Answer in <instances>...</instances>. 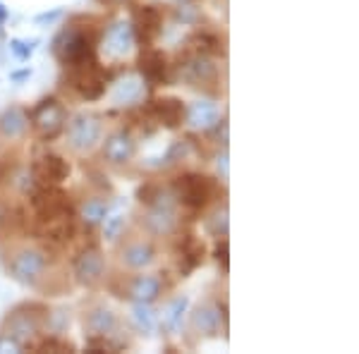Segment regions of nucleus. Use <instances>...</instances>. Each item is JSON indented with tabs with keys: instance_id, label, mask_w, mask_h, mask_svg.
Instances as JSON below:
<instances>
[{
	"instance_id": "19",
	"label": "nucleus",
	"mask_w": 359,
	"mask_h": 354,
	"mask_svg": "<svg viewBox=\"0 0 359 354\" xmlns=\"http://www.w3.org/2000/svg\"><path fill=\"white\" fill-rule=\"evenodd\" d=\"M29 132V113L22 106H10L0 113V137L5 142H20Z\"/></svg>"
},
{
	"instance_id": "30",
	"label": "nucleus",
	"mask_w": 359,
	"mask_h": 354,
	"mask_svg": "<svg viewBox=\"0 0 359 354\" xmlns=\"http://www.w3.org/2000/svg\"><path fill=\"white\" fill-rule=\"evenodd\" d=\"M189 151H192V142H187V139H177V142H172L170 147H168L163 161H161V165L168 168V165H175L180 161H184L189 156Z\"/></svg>"
},
{
	"instance_id": "39",
	"label": "nucleus",
	"mask_w": 359,
	"mask_h": 354,
	"mask_svg": "<svg viewBox=\"0 0 359 354\" xmlns=\"http://www.w3.org/2000/svg\"><path fill=\"white\" fill-rule=\"evenodd\" d=\"M8 17H10L8 8H5V5L0 3V25H5V22H8Z\"/></svg>"
},
{
	"instance_id": "20",
	"label": "nucleus",
	"mask_w": 359,
	"mask_h": 354,
	"mask_svg": "<svg viewBox=\"0 0 359 354\" xmlns=\"http://www.w3.org/2000/svg\"><path fill=\"white\" fill-rule=\"evenodd\" d=\"M163 292V280L158 275H135L127 282V297L139 304H154Z\"/></svg>"
},
{
	"instance_id": "14",
	"label": "nucleus",
	"mask_w": 359,
	"mask_h": 354,
	"mask_svg": "<svg viewBox=\"0 0 359 354\" xmlns=\"http://www.w3.org/2000/svg\"><path fill=\"white\" fill-rule=\"evenodd\" d=\"M144 115H149V118H151L158 127H165V130H177V127L184 125V118H187V106H184L180 98H172V96L151 98V101L144 106Z\"/></svg>"
},
{
	"instance_id": "15",
	"label": "nucleus",
	"mask_w": 359,
	"mask_h": 354,
	"mask_svg": "<svg viewBox=\"0 0 359 354\" xmlns=\"http://www.w3.org/2000/svg\"><path fill=\"white\" fill-rule=\"evenodd\" d=\"M74 275H77V280L84 287H96L106 278V259H103V252L96 245L86 247L77 254V259H74Z\"/></svg>"
},
{
	"instance_id": "16",
	"label": "nucleus",
	"mask_w": 359,
	"mask_h": 354,
	"mask_svg": "<svg viewBox=\"0 0 359 354\" xmlns=\"http://www.w3.org/2000/svg\"><path fill=\"white\" fill-rule=\"evenodd\" d=\"M175 259L180 278H189V273H194L206 261V245L192 232L180 235V240L175 242Z\"/></svg>"
},
{
	"instance_id": "17",
	"label": "nucleus",
	"mask_w": 359,
	"mask_h": 354,
	"mask_svg": "<svg viewBox=\"0 0 359 354\" xmlns=\"http://www.w3.org/2000/svg\"><path fill=\"white\" fill-rule=\"evenodd\" d=\"M137 156V142L130 130H115L103 142V158L111 165H130Z\"/></svg>"
},
{
	"instance_id": "34",
	"label": "nucleus",
	"mask_w": 359,
	"mask_h": 354,
	"mask_svg": "<svg viewBox=\"0 0 359 354\" xmlns=\"http://www.w3.org/2000/svg\"><path fill=\"white\" fill-rule=\"evenodd\" d=\"M106 228H103V235H106V240H115V237L120 235V230L125 228V216H106Z\"/></svg>"
},
{
	"instance_id": "29",
	"label": "nucleus",
	"mask_w": 359,
	"mask_h": 354,
	"mask_svg": "<svg viewBox=\"0 0 359 354\" xmlns=\"http://www.w3.org/2000/svg\"><path fill=\"white\" fill-rule=\"evenodd\" d=\"M196 41V53H206V55H221L223 53V41L218 34H208V32H199L194 34Z\"/></svg>"
},
{
	"instance_id": "2",
	"label": "nucleus",
	"mask_w": 359,
	"mask_h": 354,
	"mask_svg": "<svg viewBox=\"0 0 359 354\" xmlns=\"http://www.w3.org/2000/svg\"><path fill=\"white\" fill-rule=\"evenodd\" d=\"M89 25L79 27V20L74 17L69 25L62 29L60 34L53 39V50L55 60L60 62L62 67H74V65H82V62L96 60L98 57V41H101V32H98L94 22V17H89Z\"/></svg>"
},
{
	"instance_id": "31",
	"label": "nucleus",
	"mask_w": 359,
	"mask_h": 354,
	"mask_svg": "<svg viewBox=\"0 0 359 354\" xmlns=\"http://www.w3.org/2000/svg\"><path fill=\"white\" fill-rule=\"evenodd\" d=\"M36 43H39V39H34V41H22V39H13V41H10V50H13L15 57L20 62H27L29 57H32L34 48H36Z\"/></svg>"
},
{
	"instance_id": "24",
	"label": "nucleus",
	"mask_w": 359,
	"mask_h": 354,
	"mask_svg": "<svg viewBox=\"0 0 359 354\" xmlns=\"http://www.w3.org/2000/svg\"><path fill=\"white\" fill-rule=\"evenodd\" d=\"M103 43L108 46L111 53H118V55H125L127 50L135 46V32H132V25L130 22H115L103 32Z\"/></svg>"
},
{
	"instance_id": "26",
	"label": "nucleus",
	"mask_w": 359,
	"mask_h": 354,
	"mask_svg": "<svg viewBox=\"0 0 359 354\" xmlns=\"http://www.w3.org/2000/svg\"><path fill=\"white\" fill-rule=\"evenodd\" d=\"M187 309H189L187 294H180V297L170 299V304H168V309H165V316H163L165 328L177 330L180 326H182V318H184V313H187Z\"/></svg>"
},
{
	"instance_id": "6",
	"label": "nucleus",
	"mask_w": 359,
	"mask_h": 354,
	"mask_svg": "<svg viewBox=\"0 0 359 354\" xmlns=\"http://www.w3.org/2000/svg\"><path fill=\"white\" fill-rule=\"evenodd\" d=\"M67 125V108L55 96L41 98L29 110V127L36 132L41 142H55L65 132Z\"/></svg>"
},
{
	"instance_id": "3",
	"label": "nucleus",
	"mask_w": 359,
	"mask_h": 354,
	"mask_svg": "<svg viewBox=\"0 0 359 354\" xmlns=\"http://www.w3.org/2000/svg\"><path fill=\"white\" fill-rule=\"evenodd\" d=\"M172 196H175V204L184 211L199 216L218 199V182L201 172H182L172 182Z\"/></svg>"
},
{
	"instance_id": "35",
	"label": "nucleus",
	"mask_w": 359,
	"mask_h": 354,
	"mask_svg": "<svg viewBox=\"0 0 359 354\" xmlns=\"http://www.w3.org/2000/svg\"><path fill=\"white\" fill-rule=\"evenodd\" d=\"M213 257H216L218 266L223 268V273H228V240H225V237H218V245H216Z\"/></svg>"
},
{
	"instance_id": "40",
	"label": "nucleus",
	"mask_w": 359,
	"mask_h": 354,
	"mask_svg": "<svg viewBox=\"0 0 359 354\" xmlns=\"http://www.w3.org/2000/svg\"><path fill=\"white\" fill-rule=\"evenodd\" d=\"M101 5H125V3H130V0H98Z\"/></svg>"
},
{
	"instance_id": "4",
	"label": "nucleus",
	"mask_w": 359,
	"mask_h": 354,
	"mask_svg": "<svg viewBox=\"0 0 359 354\" xmlns=\"http://www.w3.org/2000/svg\"><path fill=\"white\" fill-rule=\"evenodd\" d=\"M46 318H48V306L39 304V301H25V304L15 306L13 311H8L0 333H3L5 338L15 340L17 345L25 350V347L32 345V340L43 330Z\"/></svg>"
},
{
	"instance_id": "33",
	"label": "nucleus",
	"mask_w": 359,
	"mask_h": 354,
	"mask_svg": "<svg viewBox=\"0 0 359 354\" xmlns=\"http://www.w3.org/2000/svg\"><path fill=\"white\" fill-rule=\"evenodd\" d=\"M36 350H48V352H72L74 347L69 345V342L60 340V335H50V338H46V340L39 342Z\"/></svg>"
},
{
	"instance_id": "22",
	"label": "nucleus",
	"mask_w": 359,
	"mask_h": 354,
	"mask_svg": "<svg viewBox=\"0 0 359 354\" xmlns=\"http://www.w3.org/2000/svg\"><path fill=\"white\" fill-rule=\"evenodd\" d=\"M192 130H213L218 123H221V110H218L216 103L211 101H196L187 108V118H184Z\"/></svg>"
},
{
	"instance_id": "1",
	"label": "nucleus",
	"mask_w": 359,
	"mask_h": 354,
	"mask_svg": "<svg viewBox=\"0 0 359 354\" xmlns=\"http://www.w3.org/2000/svg\"><path fill=\"white\" fill-rule=\"evenodd\" d=\"M32 208L41 237L67 242L74 235V206L57 184H39L32 194Z\"/></svg>"
},
{
	"instance_id": "25",
	"label": "nucleus",
	"mask_w": 359,
	"mask_h": 354,
	"mask_svg": "<svg viewBox=\"0 0 359 354\" xmlns=\"http://www.w3.org/2000/svg\"><path fill=\"white\" fill-rule=\"evenodd\" d=\"M108 211H111L108 201L101 199V196H94V199H86L84 204L79 206V218H82L84 225H89V228H96V225H101L103 220H106Z\"/></svg>"
},
{
	"instance_id": "27",
	"label": "nucleus",
	"mask_w": 359,
	"mask_h": 354,
	"mask_svg": "<svg viewBox=\"0 0 359 354\" xmlns=\"http://www.w3.org/2000/svg\"><path fill=\"white\" fill-rule=\"evenodd\" d=\"M204 230L211 237H228V206H216L208 218H204Z\"/></svg>"
},
{
	"instance_id": "8",
	"label": "nucleus",
	"mask_w": 359,
	"mask_h": 354,
	"mask_svg": "<svg viewBox=\"0 0 359 354\" xmlns=\"http://www.w3.org/2000/svg\"><path fill=\"white\" fill-rule=\"evenodd\" d=\"M180 77L206 94H218V65L206 53H192L180 62Z\"/></svg>"
},
{
	"instance_id": "13",
	"label": "nucleus",
	"mask_w": 359,
	"mask_h": 354,
	"mask_svg": "<svg viewBox=\"0 0 359 354\" xmlns=\"http://www.w3.org/2000/svg\"><path fill=\"white\" fill-rule=\"evenodd\" d=\"M132 32H135V43L142 48H149L158 41V36L163 34V10L158 5H142L132 15Z\"/></svg>"
},
{
	"instance_id": "37",
	"label": "nucleus",
	"mask_w": 359,
	"mask_h": 354,
	"mask_svg": "<svg viewBox=\"0 0 359 354\" xmlns=\"http://www.w3.org/2000/svg\"><path fill=\"white\" fill-rule=\"evenodd\" d=\"M223 170V179L228 177V154H223L221 158H218V172Z\"/></svg>"
},
{
	"instance_id": "7",
	"label": "nucleus",
	"mask_w": 359,
	"mask_h": 354,
	"mask_svg": "<svg viewBox=\"0 0 359 354\" xmlns=\"http://www.w3.org/2000/svg\"><path fill=\"white\" fill-rule=\"evenodd\" d=\"M46 268H48V254L39 247H22L13 252L8 261V271L17 282L29 287H36L39 280L46 278Z\"/></svg>"
},
{
	"instance_id": "18",
	"label": "nucleus",
	"mask_w": 359,
	"mask_h": 354,
	"mask_svg": "<svg viewBox=\"0 0 359 354\" xmlns=\"http://www.w3.org/2000/svg\"><path fill=\"white\" fill-rule=\"evenodd\" d=\"M32 177L39 184H60L69 177V163L57 154H46L34 161Z\"/></svg>"
},
{
	"instance_id": "11",
	"label": "nucleus",
	"mask_w": 359,
	"mask_h": 354,
	"mask_svg": "<svg viewBox=\"0 0 359 354\" xmlns=\"http://www.w3.org/2000/svg\"><path fill=\"white\" fill-rule=\"evenodd\" d=\"M225 323H228L225 306H221L213 299L201 301V304L189 313V328H192V333H196L199 338H218L221 330L225 328Z\"/></svg>"
},
{
	"instance_id": "32",
	"label": "nucleus",
	"mask_w": 359,
	"mask_h": 354,
	"mask_svg": "<svg viewBox=\"0 0 359 354\" xmlns=\"http://www.w3.org/2000/svg\"><path fill=\"white\" fill-rule=\"evenodd\" d=\"M142 96V84H137V82H123L120 84V89H118V94H115V103H132V101H137V98Z\"/></svg>"
},
{
	"instance_id": "28",
	"label": "nucleus",
	"mask_w": 359,
	"mask_h": 354,
	"mask_svg": "<svg viewBox=\"0 0 359 354\" xmlns=\"http://www.w3.org/2000/svg\"><path fill=\"white\" fill-rule=\"evenodd\" d=\"M132 321H135V326L142 335H151L156 330V316L151 311V304H139V301H135V306H132Z\"/></svg>"
},
{
	"instance_id": "12",
	"label": "nucleus",
	"mask_w": 359,
	"mask_h": 354,
	"mask_svg": "<svg viewBox=\"0 0 359 354\" xmlns=\"http://www.w3.org/2000/svg\"><path fill=\"white\" fill-rule=\"evenodd\" d=\"M137 65H139L137 67L139 74H142V79L147 86H170L172 79H175L172 77V65L168 62V55L163 50L154 48V46L142 48Z\"/></svg>"
},
{
	"instance_id": "36",
	"label": "nucleus",
	"mask_w": 359,
	"mask_h": 354,
	"mask_svg": "<svg viewBox=\"0 0 359 354\" xmlns=\"http://www.w3.org/2000/svg\"><path fill=\"white\" fill-rule=\"evenodd\" d=\"M62 15V8H55V10H50V13H43V15H36L34 20L39 22V25H43V22H55L57 17Z\"/></svg>"
},
{
	"instance_id": "23",
	"label": "nucleus",
	"mask_w": 359,
	"mask_h": 354,
	"mask_svg": "<svg viewBox=\"0 0 359 354\" xmlns=\"http://www.w3.org/2000/svg\"><path fill=\"white\" fill-rule=\"evenodd\" d=\"M86 330H89V338H111L118 330V316L106 309V306H98V309L86 313Z\"/></svg>"
},
{
	"instance_id": "10",
	"label": "nucleus",
	"mask_w": 359,
	"mask_h": 354,
	"mask_svg": "<svg viewBox=\"0 0 359 354\" xmlns=\"http://www.w3.org/2000/svg\"><path fill=\"white\" fill-rule=\"evenodd\" d=\"M144 225L156 237H168L177 228V211H175V196L172 191H161L156 196L154 204L147 206V216H144Z\"/></svg>"
},
{
	"instance_id": "21",
	"label": "nucleus",
	"mask_w": 359,
	"mask_h": 354,
	"mask_svg": "<svg viewBox=\"0 0 359 354\" xmlns=\"http://www.w3.org/2000/svg\"><path fill=\"white\" fill-rule=\"evenodd\" d=\"M154 261H156V249L151 242H144V240L130 242V245L120 252V264L130 271H144V268H149Z\"/></svg>"
},
{
	"instance_id": "38",
	"label": "nucleus",
	"mask_w": 359,
	"mask_h": 354,
	"mask_svg": "<svg viewBox=\"0 0 359 354\" xmlns=\"http://www.w3.org/2000/svg\"><path fill=\"white\" fill-rule=\"evenodd\" d=\"M10 77H13V82H20V79H27V77H32V69H29V67H25V69H22V72H13V74H10Z\"/></svg>"
},
{
	"instance_id": "9",
	"label": "nucleus",
	"mask_w": 359,
	"mask_h": 354,
	"mask_svg": "<svg viewBox=\"0 0 359 354\" xmlns=\"http://www.w3.org/2000/svg\"><path fill=\"white\" fill-rule=\"evenodd\" d=\"M67 147L72 151H91L101 142L103 135V120L96 113H79L72 120H67L65 132Z\"/></svg>"
},
{
	"instance_id": "5",
	"label": "nucleus",
	"mask_w": 359,
	"mask_h": 354,
	"mask_svg": "<svg viewBox=\"0 0 359 354\" xmlns=\"http://www.w3.org/2000/svg\"><path fill=\"white\" fill-rule=\"evenodd\" d=\"M65 72H67L65 86H69L82 101H98V98L106 94L108 84H111V74L98 62V57L96 60L82 62V65L65 67Z\"/></svg>"
}]
</instances>
